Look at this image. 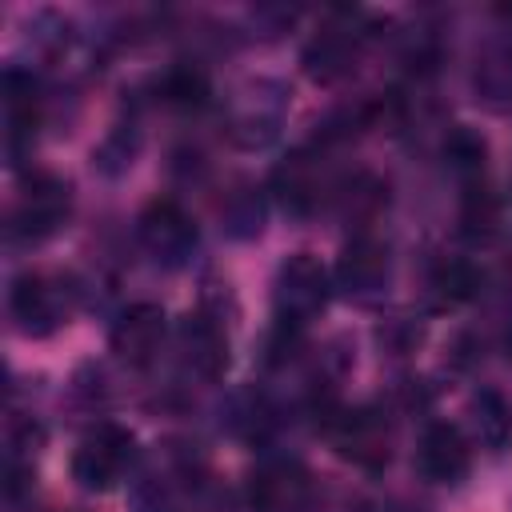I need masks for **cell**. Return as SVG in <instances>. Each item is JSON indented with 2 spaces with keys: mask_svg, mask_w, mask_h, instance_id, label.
<instances>
[{
  "mask_svg": "<svg viewBox=\"0 0 512 512\" xmlns=\"http://www.w3.org/2000/svg\"><path fill=\"white\" fill-rule=\"evenodd\" d=\"M332 296V276L320 264V256L312 252H292L272 280V304H276V320L304 328L308 320H316L324 312Z\"/></svg>",
  "mask_w": 512,
  "mask_h": 512,
  "instance_id": "cell-1",
  "label": "cell"
},
{
  "mask_svg": "<svg viewBox=\"0 0 512 512\" xmlns=\"http://www.w3.org/2000/svg\"><path fill=\"white\" fill-rule=\"evenodd\" d=\"M68 212H72V184L64 176H56V172H36L20 188V196L12 204L8 232H12V240H28L32 244V240L52 236L68 220Z\"/></svg>",
  "mask_w": 512,
  "mask_h": 512,
  "instance_id": "cell-2",
  "label": "cell"
},
{
  "mask_svg": "<svg viewBox=\"0 0 512 512\" xmlns=\"http://www.w3.org/2000/svg\"><path fill=\"white\" fill-rule=\"evenodd\" d=\"M132 456H136L132 432L120 428V424H100V428H92L76 444V452H72V480L80 488H88V492H108V488H116L124 480Z\"/></svg>",
  "mask_w": 512,
  "mask_h": 512,
  "instance_id": "cell-3",
  "label": "cell"
},
{
  "mask_svg": "<svg viewBox=\"0 0 512 512\" xmlns=\"http://www.w3.org/2000/svg\"><path fill=\"white\" fill-rule=\"evenodd\" d=\"M324 436L356 468H384L392 456V432L376 408H332Z\"/></svg>",
  "mask_w": 512,
  "mask_h": 512,
  "instance_id": "cell-4",
  "label": "cell"
},
{
  "mask_svg": "<svg viewBox=\"0 0 512 512\" xmlns=\"http://www.w3.org/2000/svg\"><path fill=\"white\" fill-rule=\"evenodd\" d=\"M136 236L160 264H184L196 248V220L184 212L180 200L160 196V200L144 204V212L136 220Z\"/></svg>",
  "mask_w": 512,
  "mask_h": 512,
  "instance_id": "cell-5",
  "label": "cell"
},
{
  "mask_svg": "<svg viewBox=\"0 0 512 512\" xmlns=\"http://www.w3.org/2000/svg\"><path fill=\"white\" fill-rule=\"evenodd\" d=\"M316 488L296 460H264L248 476V504L256 512H312Z\"/></svg>",
  "mask_w": 512,
  "mask_h": 512,
  "instance_id": "cell-6",
  "label": "cell"
},
{
  "mask_svg": "<svg viewBox=\"0 0 512 512\" xmlns=\"http://www.w3.org/2000/svg\"><path fill=\"white\" fill-rule=\"evenodd\" d=\"M72 304H68V288L56 276L44 272H28L12 284V316L20 324V332L28 336H48L68 320Z\"/></svg>",
  "mask_w": 512,
  "mask_h": 512,
  "instance_id": "cell-7",
  "label": "cell"
},
{
  "mask_svg": "<svg viewBox=\"0 0 512 512\" xmlns=\"http://www.w3.org/2000/svg\"><path fill=\"white\" fill-rule=\"evenodd\" d=\"M416 468L432 484H460L472 468V448L456 424H428L416 440Z\"/></svg>",
  "mask_w": 512,
  "mask_h": 512,
  "instance_id": "cell-8",
  "label": "cell"
},
{
  "mask_svg": "<svg viewBox=\"0 0 512 512\" xmlns=\"http://www.w3.org/2000/svg\"><path fill=\"white\" fill-rule=\"evenodd\" d=\"M164 328H168V324H164V308L152 304V300H140V304H128V308L116 316L108 344H112V352H116L124 364L144 368V364H152V356L160 352Z\"/></svg>",
  "mask_w": 512,
  "mask_h": 512,
  "instance_id": "cell-9",
  "label": "cell"
},
{
  "mask_svg": "<svg viewBox=\"0 0 512 512\" xmlns=\"http://www.w3.org/2000/svg\"><path fill=\"white\" fill-rule=\"evenodd\" d=\"M388 280V248L360 232L344 244L340 260H336V284L344 296H356V300H372Z\"/></svg>",
  "mask_w": 512,
  "mask_h": 512,
  "instance_id": "cell-10",
  "label": "cell"
},
{
  "mask_svg": "<svg viewBox=\"0 0 512 512\" xmlns=\"http://www.w3.org/2000/svg\"><path fill=\"white\" fill-rule=\"evenodd\" d=\"M180 348H184V360H188V368L196 376H204V380L224 376V368H228V328L220 324L216 312L200 308V312L184 316Z\"/></svg>",
  "mask_w": 512,
  "mask_h": 512,
  "instance_id": "cell-11",
  "label": "cell"
},
{
  "mask_svg": "<svg viewBox=\"0 0 512 512\" xmlns=\"http://www.w3.org/2000/svg\"><path fill=\"white\" fill-rule=\"evenodd\" d=\"M320 188H324V168H320V156L312 152H292L284 164H276L272 172V192L284 208L292 212H308L320 204Z\"/></svg>",
  "mask_w": 512,
  "mask_h": 512,
  "instance_id": "cell-12",
  "label": "cell"
},
{
  "mask_svg": "<svg viewBox=\"0 0 512 512\" xmlns=\"http://www.w3.org/2000/svg\"><path fill=\"white\" fill-rule=\"evenodd\" d=\"M356 60V32L352 24H328L324 32L312 36V44L304 48V68L312 80H340Z\"/></svg>",
  "mask_w": 512,
  "mask_h": 512,
  "instance_id": "cell-13",
  "label": "cell"
},
{
  "mask_svg": "<svg viewBox=\"0 0 512 512\" xmlns=\"http://www.w3.org/2000/svg\"><path fill=\"white\" fill-rule=\"evenodd\" d=\"M4 112H8V136L12 144L32 140L36 124H40V96H36V80L20 68L4 72Z\"/></svg>",
  "mask_w": 512,
  "mask_h": 512,
  "instance_id": "cell-14",
  "label": "cell"
},
{
  "mask_svg": "<svg viewBox=\"0 0 512 512\" xmlns=\"http://www.w3.org/2000/svg\"><path fill=\"white\" fill-rule=\"evenodd\" d=\"M476 284H480V280H476V268H472L468 260H440V264L432 268V280H428L432 300H436L440 308H456V304L472 300Z\"/></svg>",
  "mask_w": 512,
  "mask_h": 512,
  "instance_id": "cell-15",
  "label": "cell"
},
{
  "mask_svg": "<svg viewBox=\"0 0 512 512\" xmlns=\"http://www.w3.org/2000/svg\"><path fill=\"white\" fill-rule=\"evenodd\" d=\"M484 156H488V148H484V140H480L472 128L456 124V128L444 136V160H448V168H452L456 176H464L468 184L480 180V172H484Z\"/></svg>",
  "mask_w": 512,
  "mask_h": 512,
  "instance_id": "cell-16",
  "label": "cell"
},
{
  "mask_svg": "<svg viewBox=\"0 0 512 512\" xmlns=\"http://www.w3.org/2000/svg\"><path fill=\"white\" fill-rule=\"evenodd\" d=\"M472 428H476V440L480 444L504 448L508 436H512V412H508V404L496 392H480L472 400Z\"/></svg>",
  "mask_w": 512,
  "mask_h": 512,
  "instance_id": "cell-17",
  "label": "cell"
},
{
  "mask_svg": "<svg viewBox=\"0 0 512 512\" xmlns=\"http://www.w3.org/2000/svg\"><path fill=\"white\" fill-rule=\"evenodd\" d=\"M160 92H164V100L176 104V108H196V104H204V96H208V76H204L196 64H172V68L164 72V80H160Z\"/></svg>",
  "mask_w": 512,
  "mask_h": 512,
  "instance_id": "cell-18",
  "label": "cell"
},
{
  "mask_svg": "<svg viewBox=\"0 0 512 512\" xmlns=\"http://www.w3.org/2000/svg\"><path fill=\"white\" fill-rule=\"evenodd\" d=\"M460 224L468 236H492L496 224H500V200L484 188V184H468L464 192V208H460Z\"/></svg>",
  "mask_w": 512,
  "mask_h": 512,
  "instance_id": "cell-19",
  "label": "cell"
}]
</instances>
